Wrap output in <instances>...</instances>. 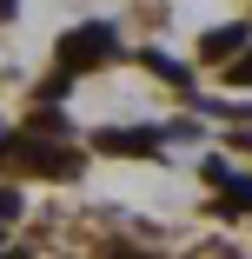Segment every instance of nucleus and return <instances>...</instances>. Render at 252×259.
<instances>
[{
	"label": "nucleus",
	"instance_id": "7ed1b4c3",
	"mask_svg": "<svg viewBox=\"0 0 252 259\" xmlns=\"http://www.w3.org/2000/svg\"><path fill=\"white\" fill-rule=\"evenodd\" d=\"M239 47H245V27H219V33L199 40V54H206V60H232Z\"/></svg>",
	"mask_w": 252,
	"mask_h": 259
},
{
	"label": "nucleus",
	"instance_id": "6e6552de",
	"mask_svg": "<svg viewBox=\"0 0 252 259\" xmlns=\"http://www.w3.org/2000/svg\"><path fill=\"white\" fill-rule=\"evenodd\" d=\"M0 220H20V193L14 186H0Z\"/></svg>",
	"mask_w": 252,
	"mask_h": 259
},
{
	"label": "nucleus",
	"instance_id": "0eeeda50",
	"mask_svg": "<svg viewBox=\"0 0 252 259\" xmlns=\"http://www.w3.org/2000/svg\"><path fill=\"white\" fill-rule=\"evenodd\" d=\"M60 126H67V120H60L54 107H40V113H33V133H60Z\"/></svg>",
	"mask_w": 252,
	"mask_h": 259
},
{
	"label": "nucleus",
	"instance_id": "f257e3e1",
	"mask_svg": "<svg viewBox=\"0 0 252 259\" xmlns=\"http://www.w3.org/2000/svg\"><path fill=\"white\" fill-rule=\"evenodd\" d=\"M107 54H113V27H99V20H93V27H73V33L60 40V67H67V73L107 60Z\"/></svg>",
	"mask_w": 252,
	"mask_h": 259
},
{
	"label": "nucleus",
	"instance_id": "f03ea898",
	"mask_svg": "<svg viewBox=\"0 0 252 259\" xmlns=\"http://www.w3.org/2000/svg\"><path fill=\"white\" fill-rule=\"evenodd\" d=\"M27 166H40L46 180H73V153H60V146H40V140H27V146H14Z\"/></svg>",
	"mask_w": 252,
	"mask_h": 259
},
{
	"label": "nucleus",
	"instance_id": "1a4fd4ad",
	"mask_svg": "<svg viewBox=\"0 0 252 259\" xmlns=\"http://www.w3.org/2000/svg\"><path fill=\"white\" fill-rule=\"evenodd\" d=\"M7 14H14V0H0V20H7Z\"/></svg>",
	"mask_w": 252,
	"mask_h": 259
},
{
	"label": "nucleus",
	"instance_id": "423d86ee",
	"mask_svg": "<svg viewBox=\"0 0 252 259\" xmlns=\"http://www.w3.org/2000/svg\"><path fill=\"white\" fill-rule=\"evenodd\" d=\"M226 80H232V87H252V54H239V60L226 67Z\"/></svg>",
	"mask_w": 252,
	"mask_h": 259
},
{
	"label": "nucleus",
	"instance_id": "20e7f679",
	"mask_svg": "<svg viewBox=\"0 0 252 259\" xmlns=\"http://www.w3.org/2000/svg\"><path fill=\"white\" fill-rule=\"evenodd\" d=\"M153 133H99V153H153Z\"/></svg>",
	"mask_w": 252,
	"mask_h": 259
},
{
	"label": "nucleus",
	"instance_id": "39448f33",
	"mask_svg": "<svg viewBox=\"0 0 252 259\" xmlns=\"http://www.w3.org/2000/svg\"><path fill=\"white\" fill-rule=\"evenodd\" d=\"M146 67H153L160 80H173V87H186V67H179V60H166V54H146Z\"/></svg>",
	"mask_w": 252,
	"mask_h": 259
},
{
	"label": "nucleus",
	"instance_id": "9d476101",
	"mask_svg": "<svg viewBox=\"0 0 252 259\" xmlns=\"http://www.w3.org/2000/svg\"><path fill=\"white\" fill-rule=\"evenodd\" d=\"M0 153H14V140H7V133H0Z\"/></svg>",
	"mask_w": 252,
	"mask_h": 259
}]
</instances>
